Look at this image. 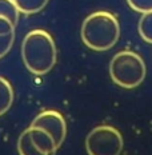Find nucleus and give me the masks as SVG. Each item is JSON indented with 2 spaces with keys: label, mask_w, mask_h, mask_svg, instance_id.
Here are the masks:
<instances>
[{
  "label": "nucleus",
  "mask_w": 152,
  "mask_h": 155,
  "mask_svg": "<svg viewBox=\"0 0 152 155\" xmlns=\"http://www.w3.org/2000/svg\"><path fill=\"white\" fill-rule=\"evenodd\" d=\"M124 140L118 128L108 124L98 126L86 138L88 155H120Z\"/></svg>",
  "instance_id": "20e7f679"
},
{
  "label": "nucleus",
  "mask_w": 152,
  "mask_h": 155,
  "mask_svg": "<svg viewBox=\"0 0 152 155\" xmlns=\"http://www.w3.org/2000/svg\"><path fill=\"white\" fill-rule=\"evenodd\" d=\"M127 3L134 11L140 14L152 11V0H127Z\"/></svg>",
  "instance_id": "ddd939ff"
},
{
  "label": "nucleus",
  "mask_w": 152,
  "mask_h": 155,
  "mask_svg": "<svg viewBox=\"0 0 152 155\" xmlns=\"http://www.w3.org/2000/svg\"><path fill=\"white\" fill-rule=\"evenodd\" d=\"M31 127H39L47 131L53 138L55 144L59 148L67 137V123L64 116L56 110H46L35 116Z\"/></svg>",
  "instance_id": "39448f33"
},
{
  "label": "nucleus",
  "mask_w": 152,
  "mask_h": 155,
  "mask_svg": "<svg viewBox=\"0 0 152 155\" xmlns=\"http://www.w3.org/2000/svg\"><path fill=\"white\" fill-rule=\"evenodd\" d=\"M15 41V32L8 35H0V59L4 58L9 51H11L12 46Z\"/></svg>",
  "instance_id": "f8f14e48"
},
{
  "label": "nucleus",
  "mask_w": 152,
  "mask_h": 155,
  "mask_svg": "<svg viewBox=\"0 0 152 155\" xmlns=\"http://www.w3.org/2000/svg\"><path fill=\"white\" fill-rule=\"evenodd\" d=\"M28 132H30V138L32 143L36 146V148L40 153L46 155H55L57 151V146L55 144L53 138L48 134L47 131L41 130L39 127H28Z\"/></svg>",
  "instance_id": "423d86ee"
},
{
  "label": "nucleus",
  "mask_w": 152,
  "mask_h": 155,
  "mask_svg": "<svg viewBox=\"0 0 152 155\" xmlns=\"http://www.w3.org/2000/svg\"><path fill=\"white\" fill-rule=\"evenodd\" d=\"M137 30L141 39L152 44V11L141 14V18L137 24Z\"/></svg>",
  "instance_id": "9d476101"
},
{
  "label": "nucleus",
  "mask_w": 152,
  "mask_h": 155,
  "mask_svg": "<svg viewBox=\"0 0 152 155\" xmlns=\"http://www.w3.org/2000/svg\"><path fill=\"white\" fill-rule=\"evenodd\" d=\"M15 28H16V25L8 18L0 15V35L12 34V32H15Z\"/></svg>",
  "instance_id": "4468645a"
},
{
  "label": "nucleus",
  "mask_w": 152,
  "mask_h": 155,
  "mask_svg": "<svg viewBox=\"0 0 152 155\" xmlns=\"http://www.w3.org/2000/svg\"><path fill=\"white\" fill-rule=\"evenodd\" d=\"M147 66L143 58L134 51H120L109 62V76L115 84L123 88H136L144 82Z\"/></svg>",
  "instance_id": "7ed1b4c3"
},
{
  "label": "nucleus",
  "mask_w": 152,
  "mask_h": 155,
  "mask_svg": "<svg viewBox=\"0 0 152 155\" xmlns=\"http://www.w3.org/2000/svg\"><path fill=\"white\" fill-rule=\"evenodd\" d=\"M83 43L93 51H108L120 38V24L114 14L96 11L83 20L80 28Z\"/></svg>",
  "instance_id": "f03ea898"
},
{
  "label": "nucleus",
  "mask_w": 152,
  "mask_h": 155,
  "mask_svg": "<svg viewBox=\"0 0 152 155\" xmlns=\"http://www.w3.org/2000/svg\"><path fill=\"white\" fill-rule=\"evenodd\" d=\"M0 15L8 18L15 25H18L20 12L14 0H0Z\"/></svg>",
  "instance_id": "9b49d317"
},
{
  "label": "nucleus",
  "mask_w": 152,
  "mask_h": 155,
  "mask_svg": "<svg viewBox=\"0 0 152 155\" xmlns=\"http://www.w3.org/2000/svg\"><path fill=\"white\" fill-rule=\"evenodd\" d=\"M18 151L19 155H46L36 148L34 143H32L31 138H30V132H28V128L24 130L19 135L18 139Z\"/></svg>",
  "instance_id": "1a4fd4ad"
},
{
  "label": "nucleus",
  "mask_w": 152,
  "mask_h": 155,
  "mask_svg": "<svg viewBox=\"0 0 152 155\" xmlns=\"http://www.w3.org/2000/svg\"><path fill=\"white\" fill-rule=\"evenodd\" d=\"M14 103V88L5 78L0 76V116L11 108Z\"/></svg>",
  "instance_id": "0eeeda50"
},
{
  "label": "nucleus",
  "mask_w": 152,
  "mask_h": 155,
  "mask_svg": "<svg viewBox=\"0 0 152 155\" xmlns=\"http://www.w3.org/2000/svg\"><path fill=\"white\" fill-rule=\"evenodd\" d=\"M19 12L24 15H34L43 11L50 0H14Z\"/></svg>",
  "instance_id": "6e6552de"
},
{
  "label": "nucleus",
  "mask_w": 152,
  "mask_h": 155,
  "mask_svg": "<svg viewBox=\"0 0 152 155\" xmlns=\"http://www.w3.org/2000/svg\"><path fill=\"white\" fill-rule=\"evenodd\" d=\"M21 59L34 75H46L57 60V50L53 38L44 30H32L21 41Z\"/></svg>",
  "instance_id": "f257e3e1"
}]
</instances>
